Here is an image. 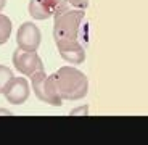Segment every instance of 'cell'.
Instances as JSON below:
<instances>
[{"label": "cell", "instance_id": "1", "mask_svg": "<svg viewBox=\"0 0 148 145\" xmlns=\"http://www.w3.org/2000/svg\"><path fill=\"white\" fill-rule=\"evenodd\" d=\"M56 93L61 100H82L89 92L87 76L74 66H61L52 74Z\"/></svg>", "mask_w": 148, "mask_h": 145}, {"label": "cell", "instance_id": "2", "mask_svg": "<svg viewBox=\"0 0 148 145\" xmlns=\"http://www.w3.org/2000/svg\"><path fill=\"white\" fill-rule=\"evenodd\" d=\"M84 16L85 10L73 7L68 0H61L55 10V15H53V19H55L53 39H55V42L79 39V31H81Z\"/></svg>", "mask_w": 148, "mask_h": 145}, {"label": "cell", "instance_id": "3", "mask_svg": "<svg viewBox=\"0 0 148 145\" xmlns=\"http://www.w3.org/2000/svg\"><path fill=\"white\" fill-rule=\"evenodd\" d=\"M31 87H32L36 97L40 102L52 105V107H61L63 100L56 93L53 78H52V74H47L45 69L37 71L36 74L31 76Z\"/></svg>", "mask_w": 148, "mask_h": 145}, {"label": "cell", "instance_id": "4", "mask_svg": "<svg viewBox=\"0 0 148 145\" xmlns=\"http://www.w3.org/2000/svg\"><path fill=\"white\" fill-rule=\"evenodd\" d=\"M13 66L16 68L19 74H24L26 78H31L32 74H36L37 71L44 69V61L37 52H31V50H23V48H16L11 56Z\"/></svg>", "mask_w": 148, "mask_h": 145}, {"label": "cell", "instance_id": "5", "mask_svg": "<svg viewBox=\"0 0 148 145\" xmlns=\"http://www.w3.org/2000/svg\"><path fill=\"white\" fill-rule=\"evenodd\" d=\"M42 42V32L40 29L34 24V23L27 21L23 23L18 27L16 32V44L23 50H31V52H37V48Z\"/></svg>", "mask_w": 148, "mask_h": 145}, {"label": "cell", "instance_id": "6", "mask_svg": "<svg viewBox=\"0 0 148 145\" xmlns=\"http://www.w3.org/2000/svg\"><path fill=\"white\" fill-rule=\"evenodd\" d=\"M56 48H58L60 56L71 65H81L85 60V48L79 42V39L74 41H56Z\"/></svg>", "mask_w": 148, "mask_h": 145}, {"label": "cell", "instance_id": "7", "mask_svg": "<svg viewBox=\"0 0 148 145\" xmlns=\"http://www.w3.org/2000/svg\"><path fill=\"white\" fill-rule=\"evenodd\" d=\"M31 86L26 78H15L3 92L5 100L11 105H23L29 98Z\"/></svg>", "mask_w": 148, "mask_h": 145}, {"label": "cell", "instance_id": "8", "mask_svg": "<svg viewBox=\"0 0 148 145\" xmlns=\"http://www.w3.org/2000/svg\"><path fill=\"white\" fill-rule=\"evenodd\" d=\"M61 0H31L29 2V15L34 19H48L55 15L56 7L60 5Z\"/></svg>", "mask_w": 148, "mask_h": 145}, {"label": "cell", "instance_id": "9", "mask_svg": "<svg viewBox=\"0 0 148 145\" xmlns=\"http://www.w3.org/2000/svg\"><path fill=\"white\" fill-rule=\"evenodd\" d=\"M11 29H13L11 19L7 15L0 13V45H3L8 42V39L11 36Z\"/></svg>", "mask_w": 148, "mask_h": 145}, {"label": "cell", "instance_id": "10", "mask_svg": "<svg viewBox=\"0 0 148 145\" xmlns=\"http://www.w3.org/2000/svg\"><path fill=\"white\" fill-rule=\"evenodd\" d=\"M15 79L13 71L5 65H0V93H3L7 90V87L10 86V82Z\"/></svg>", "mask_w": 148, "mask_h": 145}, {"label": "cell", "instance_id": "11", "mask_svg": "<svg viewBox=\"0 0 148 145\" xmlns=\"http://www.w3.org/2000/svg\"><path fill=\"white\" fill-rule=\"evenodd\" d=\"M73 7L76 8H82V10H85L87 8V5H89V0H68Z\"/></svg>", "mask_w": 148, "mask_h": 145}, {"label": "cell", "instance_id": "12", "mask_svg": "<svg viewBox=\"0 0 148 145\" xmlns=\"http://www.w3.org/2000/svg\"><path fill=\"white\" fill-rule=\"evenodd\" d=\"M69 115H71V116H76V115H89V107H87V105H84V107L74 108Z\"/></svg>", "mask_w": 148, "mask_h": 145}, {"label": "cell", "instance_id": "13", "mask_svg": "<svg viewBox=\"0 0 148 145\" xmlns=\"http://www.w3.org/2000/svg\"><path fill=\"white\" fill-rule=\"evenodd\" d=\"M2 115H5V116H11L13 113L10 111V110H5V108H0V116Z\"/></svg>", "mask_w": 148, "mask_h": 145}, {"label": "cell", "instance_id": "14", "mask_svg": "<svg viewBox=\"0 0 148 145\" xmlns=\"http://www.w3.org/2000/svg\"><path fill=\"white\" fill-rule=\"evenodd\" d=\"M5 5H7V0H0V13H2V10L5 8Z\"/></svg>", "mask_w": 148, "mask_h": 145}]
</instances>
